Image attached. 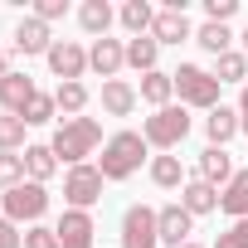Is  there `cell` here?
Listing matches in <instances>:
<instances>
[{"label": "cell", "mask_w": 248, "mask_h": 248, "mask_svg": "<svg viewBox=\"0 0 248 248\" xmlns=\"http://www.w3.org/2000/svg\"><path fill=\"white\" fill-rule=\"evenodd\" d=\"M102 146V127L93 117H63V127L54 132V141H49V151L59 156V161H68V166H88V156Z\"/></svg>", "instance_id": "6da1fadb"}, {"label": "cell", "mask_w": 248, "mask_h": 248, "mask_svg": "<svg viewBox=\"0 0 248 248\" xmlns=\"http://www.w3.org/2000/svg\"><path fill=\"white\" fill-rule=\"evenodd\" d=\"M141 161H146V137L141 132H117V137H107L97 170H102V180H127V175L141 170Z\"/></svg>", "instance_id": "7a4b0ae2"}, {"label": "cell", "mask_w": 248, "mask_h": 248, "mask_svg": "<svg viewBox=\"0 0 248 248\" xmlns=\"http://www.w3.org/2000/svg\"><path fill=\"white\" fill-rule=\"evenodd\" d=\"M170 78H175L180 107H204V112H214V107H219V78H214V73H204L200 63H180Z\"/></svg>", "instance_id": "3957f363"}, {"label": "cell", "mask_w": 248, "mask_h": 248, "mask_svg": "<svg viewBox=\"0 0 248 248\" xmlns=\"http://www.w3.org/2000/svg\"><path fill=\"white\" fill-rule=\"evenodd\" d=\"M146 146H161V151H175L185 137H190V112L185 107H156V117H146V127H141Z\"/></svg>", "instance_id": "277c9868"}, {"label": "cell", "mask_w": 248, "mask_h": 248, "mask_svg": "<svg viewBox=\"0 0 248 248\" xmlns=\"http://www.w3.org/2000/svg\"><path fill=\"white\" fill-rule=\"evenodd\" d=\"M0 209H5V219H10V224H25V219L34 224V219L49 209V190H44V185H34V180H25L20 190H10L5 200H0Z\"/></svg>", "instance_id": "5b68a950"}, {"label": "cell", "mask_w": 248, "mask_h": 248, "mask_svg": "<svg viewBox=\"0 0 248 248\" xmlns=\"http://www.w3.org/2000/svg\"><path fill=\"white\" fill-rule=\"evenodd\" d=\"M161 243V224H156V209L146 204H132L122 214V248H156Z\"/></svg>", "instance_id": "8992f818"}, {"label": "cell", "mask_w": 248, "mask_h": 248, "mask_svg": "<svg viewBox=\"0 0 248 248\" xmlns=\"http://www.w3.org/2000/svg\"><path fill=\"white\" fill-rule=\"evenodd\" d=\"M63 200H68L73 209L97 204V200H102V170H97V166H68V175H63Z\"/></svg>", "instance_id": "52a82bcc"}, {"label": "cell", "mask_w": 248, "mask_h": 248, "mask_svg": "<svg viewBox=\"0 0 248 248\" xmlns=\"http://www.w3.org/2000/svg\"><path fill=\"white\" fill-rule=\"evenodd\" d=\"M49 68H54L59 83H78L83 68H88V49L73 44V39H54V49H49Z\"/></svg>", "instance_id": "ba28073f"}, {"label": "cell", "mask_w": 248, "mask_h": 248, "mask_svg": "<svg viewBox=\"0 0 248 248\" xmlns=\"http://www.w3.org/2000/svg\"><path fill=\"white\" fill-rule=\"evenodd\" d=\"M59 248H93V214L88 209H63V219H59Z\"/></svg>", "instance_id": "9c48e42d"}, {"label": "cell", "mask_w": 248, "mask_h": 248, "mask_svg": "<svg viewBox=\"0 0 248 248\" xmlns=\"http://www.w3.org/2000/svg\"><path fill=\"white\" fill-rule=\"evenodd\" d=\"M30 102H34V78L30 73H5L0 78V107H5L10 117H20Z\"/></svg>", "instance_id": "30bf717a"}, {"label": "cell", "mask_w": 248, "mask_h": 248, "mask_svg": "<svg viewBox=\"0 0 248 248\" xmlns=\"http://www.w3.org/2000/svg\"><path fill=\"white\" fill-rule=\"evenodd\" d=\"M122 63H127V49H122V39H93L88 49V68H97L107 83L122 73Z\"/></svg>", "instance_id": "8fae6325"}, {"label": "cell", "mask_w": 248, "mask_h": 248, "mask_svg": "<svg viewBox=\"0 0 248 248\" xmlns=\"http://www.w3.org/2000/svg\"><path fill=\"white\" fill-rule=\"evenodd\" d=\"M156 224H161V243L185 248V243H190V224H195V214H185L180 204H166V209H156Z\"/></svg>", "instance_id": "7c38bea8"}, {"label": "cell", "mask_w": 248, "mask_h": 248, "mask_svg": "<svg viewBox=\"0 0 248 248\" xmlns=\"http://www.w3.org/2000/svg\"><path fill=\"white\" fill-rule=\"evenodd\" d=\"M15 49L20 54H44L49 59V49H54V34H49V25L44 20H20V30H15Z\"/></svg>", "instance_id": "4fadbf2b"}, {"label": "cell", "mask_w": 248, "mask_h": 248, "mask_svg": "<svg viewBox=\"0 0 248 248\" xmlns=\"http://www.w3.org/2000/svg\"><path fill=\"white\" fill-rule=\"evenodd\" d=\"M200 180H204V185H214V190L233 180V161H229V151H224V146H204V151H200Z\"/></svg>", "instance_id": "5bb4252c"}, {"label": "cell", "mask_w": 248, "mask_h": 248, "mask_svg": "<svg viewBox=\"0 0 248 248\" xmlns=\"http://www.w3.org/2000/svg\"><path fill=\"white\" fill-rule=\"evenodd\" d=\"M219 209L229 219H248V170H233V180L219 190Z\"/></svg>", "instance_id": "9a60e30c"}, {"label": "cell", "mask_w": 248, "mask_h": 248, "mask_svg": "<svg viewBox=\"0 0 248 248\" xmlns=\"http://www.w3.org/2000/svg\"><path fill=\"white\" fill-rule=\"evenodd\" d=\"M151 39H156V44H180V39H190V20H185V10H161L156 25H151Z\"/></svg>", "instance_id": "2e32d148"}, {"label": "cell", "mask_w": 248, "mask_h": 248, "mask_svg": "<svg viewBox=\"0 0 248 248\" xmlns=\"http://www.w3.org/2000/svg\"><path fill=\"white\" fill-rule=\"evenodd\" d=\"M180 209L185 214H209V209H219V190L204 185V180H190V185H180Z\"/></svg>", "instance_id": "e0dca14e"}, {"label": "cell", "mask_w": 248, "mask_h": 248, "mask_svg": "<svg viewBox=\"0 0 248 248\" xmlns=\"http://www.w3.org/2000/svg\"><path fill=\"white\" fill-rule=\"evenodd\" d=\"M238 127H243V122H238V112H233V107H224V102H219V107L204 117L209 146H224V141H233V132H238Z\"/></svg>", "instance_id": "ac0fdd59"}, {"label": "cell", "mask_w": 248, "mask_h": 248, "mask_svg": "<svg viewBox=\"0 0 248 248\" xmlns=\"http://www.w3.org/2000/svg\"><path fill=\"white\" fill-rule=\"evenodd\" d=\"M137 97H141V93H137L132 83H122V78H112V83H102V107H107L112 117H127V112L137 107Z\"/></svg>", "instance_id": "d6986e66"}, {"label": "cell", "mask_w": 248, "mask_h": 248, "mask_svg": "<svg viewBox=\"0 0 248 248\" xmlns=\"http://www.w3.org/2000/svg\"><path fill=\"white\" fill-rule=\"evenodd\" d=\"M78 25H83L93 39H107V25H112V5H107V0H83V10H78Z\"/></svg>", "instance_id": "ffe728a7"}, {"label": "cell", "mask_w": 248, "mask_h": 248, "mask_svg": "<svg viewBox=\"0 0 248 248\" xmlns=\"http://www.w3.org/2000/svg\"><path fill=\"white\" fill-rule=\"evenodd\" d=\"M54 170H59V156H54L49 146H25V175H30L34 185H44Z\"/></svg>", "instance_id": "44dd1931"}, {"label": "cell", "mask_w": 248, "mask_h": 248, "mask_svg": "<svg viewBox=\"0 0 248 248\" xmlns=\"http://www.w3.org/2000/svg\"><path fill=\"white\" fill-rule=\"evenodd\" d=\"M195 44L204 49V54H229V44H233V34H229V25H214V20H204L200 30H195Z\"/></svg>", "instance_id": "7402d4cb"}, {"label": "cell", "mask_w": 248, "mask_h": 248, "mask_svg": "<svg viewBox=\"0 0 248 248\" xmlns=\"http://www.w3.org/2000/svg\"><path fill=\"white\" fill-rule=\"evenodd\" d=\"M156 54H161V44L151 39V34H141V39H132L127 44V63L146 78V73H156Z\"/></svg>", "instance_id": "603a6c76"}, {"label": "cell", "mask_w": 248, "mask_h": 248, "mask_svg": "<svg viewBox=\"0 0 248 248\" xmlns=\"http://www.w3.org/2000/svg\"><path fill=\"white\" fill-rule=\"evenodd\" d=\"M141 97H146L151 107H170V97H175V78H170V73H146V78H141Z\"/></svg>", "instance_id": "cb8c5ba5"}, {"label": "cell", "mask_w": 248, "mask_h": 248, "mask_svg": "<svg viewBox=\"0 0 248 248\" xmlns=\"http://www.w3.org/2000/svg\"><path fill=\"white\" fill-rule=\"evenodd\" d=\"M122 25H127V30L141 39V34H151V25H156V10L146 5V0H127V5H122Z\"/></svg>", "instance_id": "d4e9b609"}, {"label": "cell", "mask_w": 248, "mask_h": 248, "mask_svg": "<svg viewBox=\"0 0 248 248\" xmlns=\"http://www.w3.org/2000/svg\"><path fill=\"white\" fill-rule=\"evenodd\" d=\"M151 180H156L161 190H175V185L185 180V170H180V156H170V151H166V156H156V161H151Z\"/></svg>", "instance_id": "484cf974"}, {"label": "cell", "mask_w": 248, "mask_h": 248, "mask_svg": "<svg viewBox=\"0 0 248 248\" xmlns=\"http://www.w3.org/2000/svg\"><path fill=\"white\" fill-rule=\"evenodd\" d=\"M25 185V156H10V151H0V195H10Z\"/></svg>", "instance_id": "4316f807"}, {"label": "cell", "mask_w": 248, "mask_h": 248, "mask_svg": "<svg viewBox=\"0 0 248 248\" xmlns=\"http://www.w3.org/2000/svg\"><path fill=\"white\" fill-rule=\"evenodd\" d=\"M20 146H25V117H0V151H10V156H20Z\"/></svg>", "instance_id": "83f0119b"}, {"label": "cell", "mask_w": 248, "mask_h": 248, "mask_svg": "<svg viewBox=\"0 0 248 248\" xmlns=\"http://www.w3.org/2000/svg\"><path fill=\"white\" fill-rule=\"evenodd\" d=\"M54 102L68 112V117H78L83 107H88V88L83 83H59V93H54Z\"/></svg>", "instance_id": "f1b7e54d"}, {"label": "cell", "mask_w": 248, "mask_h": 248, "mask_svg": "<svg viewBox=\"0 0 248 248\" xmlns=\"http://www.w3.org/2000/svg\"><path fill=\"white\" fill-rule=\"evenodd\" d=\"M54 112H59V102H54L49 93H34V102H30L20 117H25V127H44V122H49Z\"/></svg>", "instance_id": "f546056e"}, {"label": "cell", "mask_w": 248, "mask_h": 248, "mask_svg": "<svg viewBox=\"0 0 248 248\" xmlns=\"http://www.w3.org/2000/svg\"><path fill=\"white\" fill-rule=\"evenodd\" d=\"M243 73H248V59H243V54H233V49L219 54V68H214L219 83H243Z\"/></svg>", "instance_id": "4dcf8cb0"}, {"label": "cell", "mask_w": 248, "mask_h": 248, "mask_svg": "<svg viewBox=\"0 0 248 248\" xmlns=\"http://www.w3.org/2000/svg\"><path fill=\"white\" fill-rule=\"evenodd\" d=\"M214 248H248V219H233L229 224V233H219V243Z\"/></svg>", "instance_id": "1f68e13d"}, {"label": "cell", "mask_w": 248, "mask_h": 248, "mask_svg": "<svg viewBox=\"0 0 248 248\" xmlns=\"http://www.w3.org/2000/svg\"><path fill=\"white\" fill-rule=\"evenodd\" d=\"M25 248H59V233L44 229V224H34V229L25 233Z\"/></svg>", "instance_id": "d6a6232c"}, {"label": "cell", "mask_w": 248, "mask_h": 248, "mask_svg": "<svg viewBox=\"0 0 248 248\" xmlns=\"http://www.w3.org/2000/svg\"><path fill=\"white\" fill-rule=\"evenodd\" d=\"M233 10H238V0H204V15H209L214 25H224Z\"/></svg>", "instance_id": "836d02e7"}, {"label": "cell", "mask_w": 248, "mask_h": 248, "mask_svg": "<svg viewBox=\"0 0 248 248\" xmlns=\"http://www.w3.org/2000/svg\"><path fill=\"white\" fill-rule=\"evenodd\" d=\"M63 10H68L63 0H39V5H34V20H44V25H49V20H63Z\"/></svg>", "instance_id": "e575fe53"}, {"label": "cell", "mask_w": 248, "mask_h": 248, "mask_svg": "<svg viewBox=\"0 0 248 248\" xmlns=\"http://www.w3.org/2000/svg\"><path fill=\"white\" fill-rule=\"evenodd\" d=\"M0 248H25V238H20V229L10 219H0Z\"/></svg>", "instance_id": "d590c367"}, {"label": "cell", "mask_w": 248, "mask_h": 248, "mask_svg": "<svg viewBox=\"0 0 248 248\" xmlns=\"http://www.w3.org/2000/svg\"><path fill=\"white\" fill-rule=\"evenodd\" d=\"M238 122H243V132H248V88H243V97H238Z\"/></svg>", "instance_id": "8d00e7d4"}, {"label": "cell", "mask_w": 248, "mask_h": 248, "mask_svg": "<svg viewBox=\"0 0 248 248\" xmlns=\"http://www.w3.org/2000/svg\"><path fill=\"white\" fill-rule=\"evenodd\" d=\"M0 78H5V49H0Z\"/></svg>", "instance_id": "74e56055"}, {"label": "cell", "mask_w": 248, "mask_h": 248, "mask_svg": "<svg viewBox=\"0 0 248 248\" xmlns=\"http://www.w3.org/2000/svg\"><path fill=\"white\" fill-rule=\"evenodd\" d=\"M243 59H248V30H243Z\"/></svg>", "instance_id": "f35d334b"}, {"label": "cell", "mask_w": 248, "mask_h": 248, "mask_svg": "<svg viewBox=\"0 0 248 248\" xmlns=\"http://www.w3.org/2000/svg\"><path fill=\"white\" fill-rule=\"evenodd\" d=\"M185 248H200V243H185Z\"/></svg>", "instance_id": "ab89813d"}]
</instances>
